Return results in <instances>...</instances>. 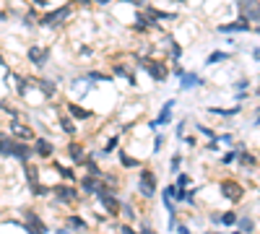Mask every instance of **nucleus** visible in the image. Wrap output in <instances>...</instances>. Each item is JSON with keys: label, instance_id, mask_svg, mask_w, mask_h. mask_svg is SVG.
I'll return each instance as SVG.
<instances>
[{"label": "nucleus", "instance_id": "nucleus-1", "mask_svg": "<svg viewBox=\"0 0 260 234\" xmlns=\"http://www.w3.org/2000/svg\"><path fill=\"white\" fill-rule=\"evenodd\" d=\"M0 154L8 156V159L26 162L29 156H32V151H29V148H26L19 138H11V135H0Z\"/></svg>", "mask_w": 260, "mask_h": 234}, {"label": "nucleus", "instance_id": "nucleus-2", "mask_svg": "<svg viewBox=\"0 0 260 234\" xmlns=\"http://www.w3.org/2000/svg\"><path fill=\"white\" fill-rule=\"evenodd\" d=\"M237 5V18L250 21L252 26L260 24V0H232Z\"/></svg>", "mask_w": 260, "mask_h": 234}, {"label": "nucleus", "instance_id": "nucleus-3", "mask_svg": "<svg viewBox=\"0 0 260 234\" xmlns=\"http://www.w3.org/2000/svg\"><path fill=\"white\" fill-rule=\"evenodd\" d=\"M71 13H73V5L65 3V5H60V8L50 11V13H42V16H39V24H42V26H50V29H57L60 24H65V21L71 18Z\"/></svg>", "mask_w": 260, "mask_h": 234}, {"label": "nucleus", "instance_id": "nucleus-4", "mask_svg": "<svg viewBox=\"0 0 260 234\" xmlns=\"http://www.w3.org/2000/svg\"><path fill=\"white\" fill-rule=\"evenodd\" d=\"M141 65L149 71V75L154 81H167L169 78V68H167L164 60H156V57H143L141 60Z\"/></svg>", "mask_w": 260, "mask_h": 234}, {"label": "nucleus", "instance_id": "nucleus-5", "mask_svg": "<svg viewBox=\"0 0 260 234\" xmlns=\"http://www.w3.org/2000/svg\"><path fill=\"white\" fill-rule=\"evenodd\" d=\"M252 26L250 21H244V18H237V21H229V24H221L219 26V32L221 34H252Z\"/></svg>", "mask_w": 260, "mask_h": 234}, {"label": "nucleus", "instance_id": "nucleus-6", "mask_svg": "<svg viewBox=\"0 0 260 234\" xmlns=\"http://www.w3.org/2000/svg\"><path fill=\"white\" fill-rule=\"evenodd\" d=\"M174 73H177V78H180V89H182V91H185V89L190 91V89L205 86V78H201L198 73H185V71H180V68H177Z\"/></svg>", "mask_w": 260, "mask_h": 234}, {"label": "nucleus", "instance_id": "nucleus-7", "mask_svg": "<svg viewBox=\"0 0 260 234\" xmlns=\"http://www.w3.org/2000/svg\"><path fill=\"white\" fill-rule=\"evenodd\" d=\"M50 60V50L47 47H39V44H34V47H29V63L34 68H44Z\"/></svg>", "mask_w": 260, "mask_h": 234}, {"label": "nucleus", "instance_id": "nucleus-8", "mask_svg": "<svg viewBox=\"0 0 260 234\" xmlns=\"http://www.w3.org/2000/svg\"><path fill=\"white\" fill-rule=\"evenodd\" d=\"M138 190L141 195H146V198H151V195L156 193V177H154V172H143L141 175V182H138Z\"/></svg>", "mask_w": 260, "mask_h": 234}, {"label": "nucleus", "instance_id": "nucleus-9", "mask_svg": "<svg viewBox=\"0 0 260 234\" xmlns=\"http://www.w3.org/2000/svg\"><path fill=\"white\" fill-rule=\"evenodd\" d=\"M221 193H224L232 203H240V200H242V195H244L242 185H240V182H234V180H229V182H221Z\"/></svg>", "mask_w": 260, "mask_h": 234}, {"label": "nucleus", "instance_id": "nucleus-10", "mask_svg": "<svg viewBox=\"0 0 260 234\" xmlns=\"http://www.w3.org/2000/svg\"><path fill=\"white\" fill-rule=\"evenodd\" d=\"M177 104V99H169L162 107V112H159V117L154 120V123H149V127H156V125H169L172 123V107Z\"/></svg>", "mask_w": 260, "mask_h": 234}, {"label": "nucleus", "instance_id": "nucleus-11", "mask_svg": "<svg viewBox=\"0 0 260 234\" xmlns=\"http://www.w3.org/2000/svg\"><path fill=\"white\" fill-rule=\"evenodd\" d=\"M55 198L60 200V203H75L78 200V193L73 190V187H68V185H55Z\"/></svg>", "mask_w": 260, "mask_h": 234}, {"label": "nucleus", "instance_id": "nucleus-12", "mask_svg": "<svg viewBox=\"0 0 260 234\" xmlns=\"http://www.w3.org/2000/svg\"><path fill=\"white\" fill-rule=\"evenodd\" d=\"M65 109L71 112V115H73L75 120H89V117H94V112H91V109H83V107H78V104H75V102H68V104H65Z\"/></svg>", "mask_w": 260, "mask_h": 234}, {"label": "nucleus", "instance_id": "nucleus-13", "mask_svg": "<svg viewBox=\"0 0 260 234\" xmlns=\"http://www.w3.org/2000/svg\"><path fill=\"white\" fill-rule=\"evenodd\" d=\"M224 60H232V52L226 50H213L208 57H205V65H216V63H224Z\"/></svg>", "mask_w": 260, "mask_h": 234}, {"label": "nucleus", "instance_id": "nucleus-14", "mask_svg": "<svg viewBox=\"0 0 260 234\" xmlns=\"http://www.w3.org/2000/svg\"><path fill=\"white\" fill-rule=\"evenodd\" d=\"M68 154H71V159H73L75 164H83V162H86V159H83V146H81L78 141H73L71 146H68Z\"/></svg>", "mask_w": 260, "mask_h": 234}, {"label": "nucleus", "instance_id": "nucleus-15", "mask_svg": "<svg viewBox=\"0 0 260 234\" xmlns=\"http://www.w3.org/2000/svg\"><path fill=\"white\" fill-rule=\"evenodd\" d=\"M13 130H16V135H19V141H34V133L29 130L26 125H21V123H16L13 120Z\"/></svg>", "mask_w": 260, "mask_h": 234}, {"label": "nucleus", "instance_id": "nucleus-16", "mask_svg": "<svg viewBox=\"0 0 260 234\" xmlns=\"http://www.w3.org/2000/svg\"><path fill=\"white\" fill-rule=\"evenodd\" d=\"M37 154H39V156H50L52 154V143L44 141V138H37Z\"/></svg>", "mask_w": 260, "mask_h": 234}, {"label": "nucleus", "instance_id": "nucleus-17", "mask_svg": "<svg viewBox=\"0 0 260 234\" xmlns=\"http://www.w3.org/2000/svg\"><path fill=\"white\" fill-rule=\"evenodd\" d=\"M102 206H104L107 211H110V214H117V211H120L117 200H114L112 195H104V193H102Z\"/></svg>", "mask_w": 260, "mask_h": 234}, {"label": "nucleus", "instance_id": "nucleus-18", "mask_svg": "<svg viewBox=\"0 0 260 234\" xmlns=\"http://www.w3.org/2000/svg\"><path fill=\"white\" fill-rule=\"evenodd\" d=\"M237 221H240V218H237L234 211H226V214H221V216H219V224H221V226H234Z\"/></svg>", "mask_w": 260, "mask_h": 234}, {"label": "nucleus", "instance_id": "nucleus-19", "mask_svg": "<svg viewBox=\"0 0 260 234\" xmlns=\"http://www.w3.org/2000/svg\"><path fill=\"white\" fill-rule=\"evenodd\" d=\"M232 86L237 89V91H247V89H250V78H247V75H244V78H237Z\"/></svg>", "mask_w": 260, "mask_h": 234}, {"label": "nucleus", "instance_id": "nucleus-20", "mask_svg": "<svg viewBox=\"0 0 260 234\" xmlns=\"http://www.w3.org/2000/svg\"><path fill=\"white\" fill-rule=\"evenodd\" d=\"M68 224H71L73 229H86V221H83L81 216H71V218H68Z\"/></svg>", "mask_w": 260, "mask_h": 234}, {"label": "nucleus", "instance_id": "nucleus-21", "mask_svg": "<svg viewBox=\"0 0 260 234\" xmlns=\"http://www.w3.org/2000/svg\"><path fill=\"white\" fill-rule=\"evenodd\" d=\"M240 164H242V167H255V156H252V154H242Z\"/></svg>", "mask_w": 260, "mask_h": 234}, {"label": "nucleus", "instance_id": "nucleus-22", "mask_svg": "<svg viewBox=\"0 0 260 234\" xmlns=\"http://www.w3.org/2000/svg\"><path fill=\"white\" fill-rule=\"evenodd\" d=\"M120 164H122V167H138V162L130 159V156H125V154H120Z\"/></svg>", "mask_w": 260, "mask_h": 234}, {"label": "nucleus", "instance_id": "nucleus-23", "mask_svg": "<svg viewBox=\"0 0 260 234\" xmlns=\"http://www.w3.org/2000/svg\"><path fill=\"white\" fill-rule=\"evenodd\" d=\"M187 185H190V175H180L177 177V187H180V190H185Z\"/></svg>", "mask_w": 260, "mask_h": 234}, {"label": "nucleus", "instance_id": "nucleus-24", "mask_svg": "<svg viewBox=\"0 0 260 234\" xmlns=\"http://www.w3.org/2000/svg\"><path fill=\"white\" fill-rule=\"evenodd\" d=\"M221 162H224V164H234V162H237V151H226Z\"/></svg>", "mask_w": 260, "mask_h": 234}, {"label": "nucleus", "instance_id": "nucleus-25", "mask_svg": "<svg viewBox=\"0 0 260 234\" xmlns=\"http://www.w3.org/2000/svg\"><path fill=\"white\" fill-rule=\"evenodd\" d=\"M240 226H242V232H252V221H250V218H240Z\"/></svg>", "mask_w": 260, "mask_h": 234}, {"label": "nucleus", "instance_id": "nucleus-26", "mask_svg": "<svg viewBox=\"0 0 260 234\" xmlns=\"http://www.w3.org/2000/svg\"><path fill=\"white\" fill-rule=\"evenodd\" d=\"M162 146H164V135H156V138H154V151H159Z\"/></svg>", "mask_w": 260, "mask_h": 234}, {"label": "nucleus", "instance_id": "nucleus-27", "mask_svg": "<svg viewBox=\"0 0 260 234\" xmlns=\"http://www.w3.org/2000/svg\"><path fill=\"white\" fill-rule=\"evenodd\" d=\"M180 162H182V156L174 154V156H172V169H180Z\"/></svg>", "mask_w": 260, "mask_h": 234}, {"label": "nucleus", "instance_id": "nucleus-28", "mask_svg": "<svg viewBox=\"0 0 260 234\" xmlns=\"http://www.w3.org/2000/svg\"><path fill=\"white\" fill-rule=\"evenodd\" d=\"M252 60H255V63H260V47H252Z\"/></svg>", "mask_w": 260, "mask_h": 234}, {"label": "nucleus", "instance_id": "nucleus-29", "mask_svg": "<svg viewBox=\"0 0 260 234\" xmlns=\"http://www.w3.org/2000/svg\"><path fill=\"white\" fill-rule=\"evenodd\" d=\"M122 3H130V5H143V0H122Z\"/></svg>", "mask_w": 260, "mask_h": 234}, {"label": "nucleus", "instance_id": "nucleus-30", "mask_svg": "<svg viewBox=\"0 0 260 234\" xmlns=\"http://www.w3.org/2000/svg\"><path fill=\"white\" fill-rule=\"evenodd\" d=\"M177 229H180V234H190V229H187V226H177Z\"/></svg>", "mask_w": 260, "mask_h": 234}, {"label": "nucleus", "instance_id": "nucleus-31", "mask_svg": "<svg viewBox=\"0 0 260 234\" xmlns=\"http://www.w3.org/2000/svg\"><path fill=\"white\" fill-rule=\"evenodd\" d=\"M252 34H258V36H260V24H258L255 29H252Z\"/></svg>", "mask_w": 260, "mask_h": 234}, {"label": "nucleus", "instance_id": "nucleus-32", "mask_svg": "<svg viewBox=\"0 0 260 234\" xmlns=\"http://www.w3.org/2000/svg\"><path fill=\"white\" fill-rule=\"evenodd\" d=\"M143 234H154V232H151V229H149V226H143Z\"/></svg>", "mask_w": 260, "mask_h": 234}, {"label": "nucleus", "instance_id": "nucleus-33", "mask_svg": "<svg viewBox=\"0 0 260 234\" xmlns=\"http://www.w3.org/2000/svg\"><path fill=\"white\" fill-rule=\"evenodd\" d=\"M5 18H8V16H5V13H3V11H0V21H5Z\"/></svg>", "mask_w": 260, "mask_h": 234}, {"label": "nucleus", "instance_id": "nucleus-34", "mask_svg": "<svg viewBox=\"0 0 260 234\" xmlns=\"http://www.w3.org/2000/svg\"><path fill=\"white\" fill-rule=\"evenodd\" d=\"M94 3H102L104 5V3H110V0H94Z\"/></svg>", "mask_w": 260, "mask_h": 234}, {"label": "nucleus", "instance_id": "nucleus-35", "mask_svg": "<svg viewBox=\"0 0 260 234\" xmlns=\"http://www.w3.org/2000/svg\"><path fill=\"white\" fill-rule=\"evenodd\" d=\"M252 125H260V115H258V120H255V123H252Z\"/></svg>", "mask_w": 260, "mask_h": 234}, {"label": "nucleus", "instance_id": "nucleus-36", "mask_svg": "<svg viewBox=\"0 0 260 234\" xmlns=\"http://www.w3.org/2000/svg\"><path fill=\"white\" fill-rule=\"evenodd\" d=\"M258 96H260V89H258ZM258 109H260V99H258Z\"/></svg>", "mask_w": 260, "mask_h": 234}, {"label": "nucleus", "instance_id": "nucleus-37", "mask_svg": "<svg viewBox=\"0 0 260 234\" xmlns=\"http://www.w3.org/2000/svg\"><path fill=\"white\" fill-rule=\"evenodd\" d=\"M57 234H68V232H57Z\"/></svg>", "mask_w": 260, "mask_h": 234}, {"label": "nucleus", "instance_id": "nucleus-38", "mask_svg": "<svg viewBox=\"0 0 260 234\" xmlns=\"http://www.w3.org/2000/svg\"><path fill=\"white\" fill-rule=\"evenodd\" d=\"M234 234H240V232H234Z\"/></svg>", "mask_w": 260, "mask_h": 234}]
</instances>
